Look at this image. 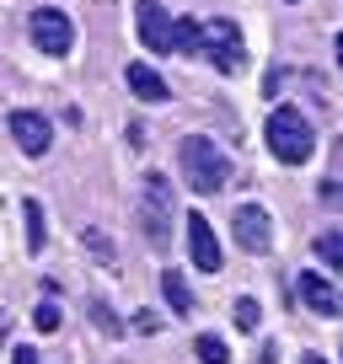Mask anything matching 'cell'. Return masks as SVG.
Instances as JSON below:
<instances>
[{"label":"cell","mask_w":343,"mask_h":364,"mask_svg":"<svg viewBox=\"0 0 343 364\" xmlns=\"http://www.w3.org/2000/svg\"><path fill=\"white\" fill-rule=\"evenodd\" d=\"M80 241H86V252H92V257L102 262V268H113V241H107L97 225H86V230H80Z\"/></svg>","instance_id":"18"},{"label":"cell","mask_w":343,"mask_h":364,"mask_svg":"<svg viewBox=\"0 0 343 364\" xmlns=\"http://www.w3.org/2000/svg\"><path fill=\"white\" fill-rule=\"evenodd\" d=\"M300 300H306L317 316H343V295L322 279V273H300Z\"/></svg>","instance_id":"11"},{"label":"cell","mask_w":343,"mask_h":364,"mask_svg":"<svg viewBox=\"0 0 343 364\" xmlns=\"http://www.w3.org/2000/svg\"><path fill=\"white\" fill-rule=\"evenodd\" d=\"M161 295H167L172 316H194V289H188V279L177 268H161Z\"/></svg>","instance_id":"12"},{"label":"cell","mask_w":343,"mask_h":364,"mask_svg":"<svg viewBox=\"0 0 343 364\" xmlns=\"http://www.w3.org/2000/svg\"><path fill=\"white\" fill-rule=\"evenodd\" d=\"M177 54H204V27L194 16H177Z\"/></svg>","instance_id":"17"},{"label":"cell","mask_w":343,"mask_h":364,"mask_svg":"<svg viewBox=\"0 0 343 364\" xmlns=\"http://www.w3.org/2000/svg\"><path fill=\"white\" fill-rule=\"evenodd\" d=\"M317 257L343 279V230H322V236H317Z\"/></svg>","instance_id":"15"},{"label":"cell","mask_w":343,"mask_h":364,"mask_svg":"<svg viewBox=\"0 0 343 364\" xmlns=\"http://www.w3.org/2000/svg\"><path fill=\"white\" fill-rule=\"evenodd\" d=\"M124 80H129V91H134L139 102H167V97H172V86L161 80V70L145 65V59H134V65L124 70Z\"/></svg>","instance_id":"10"},{"label":"cell","mask_w":343,"mask_h":364,"mask_svg":"<svg viewBox=\"0 0 343 364\" xmlns=\"http://www.w3.org/2000/svg\"><path fill=\"white\" fill-rule=\"evenodd\" d=\"M11 338V316H6V311H0V343Z\"/></svg>","instance_id":"22"},{"label":"cell","mask_w":343,"mask_h":364,"mask_svg":"<svg viewBox=\"0 0 343 364\" xmlns=\"http://www.w3.org/2000/svg\"><path fill=\"white\" fill-rule=\"evenodd\" d=\"M177 166H183L188 188H194L199 198L220 193V188L231 182V156H226L209 134H188L183 145H177Z\"/></svg>","instance_id":"1"},{"label":"cell","mask_w":343,"mask_h":364,"mask_svg":"<svg viewBox=\"0 0 343 364\" xmlns=\"http://www.w3.org/2000/svg\"><path fill=\"white\" fill-rule=\"evenodd\" d=\"M290 6H295V0H290Z\"/></svg>","instance_id":"25"},{"label":"cell","mask_w":343,"mask_h":364,"mask_svg":"<svg viewBox=\"0 0 343 364\" xmlns=\"http://www.w3.org/2000/svg\"><path fill=\"white\" fill-rule=\"evenodd\" d=\"M59 321H65V311H59L54 300H43V306L33 311V327H38V332H59Z\"/></svg>","instance_id":"19"},{"label":"cell","mask_w":343,"mask_h":364,"mask_svg":"<svg viewBox=\"0 0 343 364\" xmlns=\"http://www.w3.org/2000/svg\"><path fill=\"white\" fill-rule=\"evenodd\" d=\"M194 353H199V364H231L226 338H215V332H199V338H194Z\"/></svg>","instance_id":"14"},{"label":"cell","mask_w":343,"mask_h":364,"mask_svg":"<svg viewBox=\"0 0 343 364\" xmlns=\"http://www.w3.org/2000/svg\"><path fill=\"white\" fill-rule=\"evenodd\" d=\"M172 225H177V198H172V182L161 171H145L139 182V230H145L150 247H167Z\"/></svg>","instance_id":"3"},{"label":"cell","mask_w":343,"mask_h":364,"mask_svg":"<svg viewBox=\"0 0 343 364\" xmlns=\"http://www.w3.org/2000/svg\"><path fill=\"white\" fill-rule=\"evenodd\" d=\"M263 139H268V150H274V161H285V166H306V161L317 156V134H311L300 107H274Z\"/></svg>","instance_id":"2"},{"label":"cell","mask_w":343,"mask_h":364,"mask_svg":"<svg viewBox=\"0 0 343 364\" xmlns=\"http://www.w3.org/2000/svg\"><path fill=\"white\" fill-rule=\"evenodd\" d=\"M306 364H327V359H322V353H306Z\"/></svg>","instance_id":"24"},{"label":"cell","mask_w":343,"mask_h":364,"mask_svg":"<svg viewBox=\"0 0 343 364\" xmlns=\"http://www.w3.org/2000/svg\"><path fill=\"white\" fill-rule=\"evenodd\" d=\"M11 364H38V348H16V353H11Z\"/></svg>","instance_id":"21"},{"label":"cell","mask_w":343,"mask_h":364,"mask_svg":"<svg viewBox=\"0 0 343 364\" xmlns=\"http://www.w3.org/2000/svg\"><path fill=\"white\" fill-rule=\"evenodd\" d=\"M231 321H236L241 332H258V321H263V306H258L252 295H236V300H231Z\"/></svg>","instance_id":"16"},{"label":"cell","mask_w":343,"mask_h":364,"mask_svg":"<svg viewBox=\"0 0 343 364\" xmlns=\"http://www.w3.org/2000/svg\"><path fill=\"white\" fill-rule=\"evenodd\" d=\"M188 257H194V268L199 273H220L226 262H220V236H215V225H209L204 215H188Z\"/></svg>","instance_id":"9"},{"label":"cell","mask_w":343,"mask_h":364,"mask_svg":"<svg viewBox=\"0 0 343 364\" xmlns=\"http://www.w3.org/2000/svg\"><path fill=\"white\" fill-rule=\"evenodd\" d=\"M6 129H11V139H16V150H22V156H48V145H54L48 118L33 113V107H16V113L6 118Z\"/></svg>","instance_id":"8"},{"label":"cell","mask_w":343,"mask_h":364,"mask_svg":"<svg viewBox=\"0 0 343 364\" xmlns=\"http://www.w3.org/2000/svg\"><path fill=\"white\" fill-rule=\"evenodd\" d=\"M332 54H338V65H343V33H338V38H332Z\"/></svg>","instance_id":"23"},{"label":"cell","mask_w":343,"mask_h":364,"mask_svg":"<svg viewBox=\"0 0 343 364\" xmlns=\"http://www.w3.org/2000/svg\"><path fill=\"white\" fill-rule=\"evenodd\" d=\"M134 27H139V43L150 54H177V22L161 0H139L134 6Z\"/></svg>","instance_id":"6"},{"label":"cell","mask_w":343,"mask_h":364,"mask_svg":"<svg viewBox=\"0 0 343 364\" xmlns=\"http://www.w3.org/2000/svg\"><path fill=\"white\" fill-rule=\"evenodd\" d=\"M27 33H33V43L43 48L48 59H65L70 48H75V22H70L65 11H54V6H38L33 22H27Z\"/></svg>","instance_id":"5"},{"label":"cell","mask_w":343,"mask_h":364,"mask_svg":"<svg viewBox=\"0 0 343 364\" xmlns=\"http://www.w3.org/2000/svg\"><path fill=\"white\" fill-rule=\"evenodd\" d=\"M92 321H97L102 332H113V338H118V316H113V311L102 306V300H92Z\"/></svg>","instance_id":"20"},{"label":"cell","mask_w":343,"mask_h":364,"mask_svg":"<svg viewBox=\"0 0 343 364\" xmlns=\"http://www.w3.org/2000/svg\"><path fill=\"white\" fill-rule=\"evenodd\" d=\"M231 236H236V247L241 252H268L274 247V220H268V209L263 204H241L236 215H231Z\"/></svg>","instance_id":"7"},{"label":"cell","mask_w":343,"mask_h":364,"mask_svg":"<svg viewBox=\"0 0 343 364\" xmlns=\"http://www.w3.org/2000/svg\"><path fill=\"white\" fill-rule=\"evenodd\" d=\"M204 27V54L215 70H226V75H236L241 65H247V43H241V27L226 22V16H215V22H199Z\"/></svg>","instance_id":"4"},{"label":"cell","mask_w":343,"mask_h":364,"mask_svg":"<svg viewBox=\"0 0 343 364\" xmlns=\"http://www.w3.org/2000/svg\"><path fill=\"white\" fill-rule=\"evenodd\" d=\"M22 230H27V252H43L48 220H43V204H38V198H22Z\"/></svg>","instance_id":"13"}]
</instances>
